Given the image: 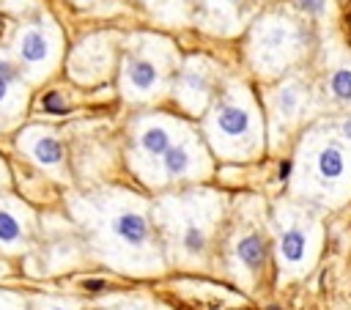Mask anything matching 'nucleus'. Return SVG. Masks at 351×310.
<instances>
[{"label":"nucleus","instance_id":"19","mask_svg":"<svg viewBox=\"0 0 351 310\" xmlns=\"http://www.w3.org/2000/svg\"><path fill=\"white\" fill-rule=\"evenodd\" d=\"M5 187H8V167H5V162H3V156H0V195H3Z\"/></svg>","mask_w":351,"mask_h":310},{"label":"nucleus","instance_id":"6","mask_svg":"<svg viewBox=\"0 0 351 310\" xmlns=\"http://www.w3.org/2000/svg\"><path fill=\"white\" fill-rule=\"evenodd\" d=\"M112 233L126 244V247H143L148 241V219L143 211H134V208H123L112 217L110 222Z\"/></svg>","mask_w":351,"mask_h":310},{"label":"nucleus","instance_id":"18","mask_svg":"<svg viewBox=\"0 0 351 310\" xmlns=\"http://www.w3.org/2000/svg\"><path fill=\"white\" fill-rule=\"evenodd\" d=\"M296 5L307 14V16H321L329 5V0H296Z\"/></svg>","mask_w":351,"mask_h":310},{"label":"nucleus","instance_id":"4","mask_svg":"<svg viewBox=\"0 0 351 310\" xmlns=\"http://www.w3.org/2000/svg\"><path fill=\"white\" fill-rule=\"evenodd\" d=\"M16 145H19V151H25L41 167H58L60 159H63L60 140L52 132H44V129H25L16 137Z\"/></svg>","mask_w":351,"mask_h":310},{"label":"nucleus","instance_id":"15","mask_svg":"<svg viewBox=\"0 0 351 310\" xmlns=\"http://www.w3.org/2000/svg\"><path fill=\"white\" fill-rule=\"evenodd\" d=\"M329 91L337 102H351V69H335L329 77Z\"/></svg>","mask_w":351,"mask_h":310},{"label":"nucleus","instance_id":"1","mask_svg":"<svg viewBox=\"0 0 351 310\" xmlns=\"http://www.w3.org/2000/svg\"><path fill=\"white\" fill-rule=\"evenodd\" d=\"M55 47H58L55 30L44 16L25 22L14 36V58L19 71L30 80H38L41 74H47L55 63Z\"/></svg>","mask_w":351,"mask_h":310},{"label":"nucleus","instance_id":"17","mask_svg":"<svg viewBox=\"0 0 351 310\" xmlns=\"http://www.w3.org/2000/svg\"><path fill=\"white\" fill-rule=\"evenodd\" d=\"M41 110L44 112H52V115H66L69 112V104H66V99L58 91H49V93L41 96Z\"/></svg>","mask_w":351,"mask_h":310},{"label":"nucleus","instance_id":"12","mask_svg":"<svg viewBox=\"0 0 351 310\" xmlns=\"http://www.w3.org/2000/svg\"><path fill=\"white\" fill-rule=\"evenodd\" d=\"M307 252V236L302 228H288L280 233V258L288 263H299Z\"/></svg>","mask_w":351,"mask_h":310},{"label":"nucleus","instance_id":"22","mask_svg":"<svg viewBox=\"0 0 351 310\" xmlns=\"http://www.w3.org/2000/svg\"><path fill=\"white\" fill-rule=\"evenodd\" d=\"M0 310H8V302H5V296L0 294Z\"/></svg>","mask_w":351,"mask_h":310},{"label":"nucleus","instance_id":"2","mask_svg":"<svg viewBox=\"0 0 351 310\" xmlns=\"http://www.w3.org/2000/svg\"><path fill=\"white\" fill-rule=\"evenodd\" d=\"M211 132L217 137V145H219V140L230 143V145H241V140H250V134L255 132L250 107L236 99H222L214 110Z\"/></svg>","mask_w":351,"mask_h":310},{"label":"nucleus","instance_id":"11","mask_svg":"<svg viewBox=\"0 0 351 310\" xmlns=\"http://www.w3.org/2000/svg\"><path fill=\"white\" fill-rule=\"evenodd\" d=\"M19 82H22V71H19L16 60H11L8 55L0 52V110H8Z\"/></svg>","mask_w":351,"mask_h":310},{"label":"nucleus","instance_id":"7","mask_svg":"<svg viewBox=\"0 0 351 310\" xmlns=\"http://www.w3.org/2000/svg\"><path fill=\"white\" fill-rule=\"evenodd\" d=\"M137 143H140V151L145 156L162 159L167 154V148L173 145V129H170V123H148L140 129Z\"/></svg>","mask_w":351,"mask_h":310},{"label":"nucleus","instance_id":"9","mask_svg":"<svg viewBox=\"0 0 351 310\" xmlns=\"http://www.w3.org/2000/svg\"><path fill=\"white\" fill-rule=\"evenodd\" d=\"M236 258L247 272H261L266 263V244L258 233H247L236 244Z\"/></svg>","mask_w":351,"mask_h":310},{"label":"nucleus","instance_id":"23","mask_svg":"<svg viewBox=\"0 0 351 310\" xmlns=\"http://www.w3.org/2000/svg\"><path fill=\"white\" fill-rule=\"evenodd\" d=\"M49 310H66V307H49Z\"/></svg>","mask_w":351,"mask_h":310},{"label":"nucleus","instance_id":"10","mask_svg":"<svg viewBox=\"0 0 351 310\" xmlns=\"http://www.w3.org/2000/svg\"><path fill=\"white\" fill-rule=\"evenodd\" d=\"M315 170L324 181H337L346 170V154L340 151V145H335V143L324 145L315 156Z\"/></svg>","mask_w":351,"mask_h":310},{"label":"nucleus","instance_id":"20","mask_svg":"<svg viewBox=\"0 0 351 310\" xmlns=\"http://www.w3.org/2000/svg\"><path fill=\"white\" fill-rule=\"evenodd\" d=\"M85 288H88V291H101L104 283H101V280H85Z\"/></svg>","mask_w":351,"mask_h":310},{"label":"nucleus","instance_id":"14","mask_svg":"<svg viewBox=\"0 0 351 310\" xmlns=\"http://www.w3.org/2000/svg\"><path fill=\"white\" fill-rule=\"evenodd\" d=\"M296 107H299V91L293 85L280 88L277 91V99H274V110H277L280 121H291L293 112H296Z\"/></svg>","mask_w":351,"mask_h":310},{"label":"nucleus","instance_id":"8","mask_svg":"<svg viewBox=\"0 0 351 310\" xmlns=\"http://www.w3.org/2000/svg\"><path fill=\"white\" fill-rule=\"evenodd\" d=\"M195 162H197V156L189 143H173L167 148V154L162 156V170L167 178H181V176L192 173Z\"/></svg>","mask_w":351,"mask_h":310},{"label":"nucleus","instance_id":"13","mask_svg":"<svg viewBox=\"0 0 351 310\" xmlns=\"http://www.w3.org/2000/svg\"><path fill=\"white\" fill-rule=\"evenodd\" d=\"M206 88H208L206 77L197 74L195 69H186L184 77H181V82H178V91H181V93L189 91V96H186V107H189V110H200V107L206 104Z\"/></svg>","mask_w":351,"mask_h":310},{"label":"nucleus","instance_id":"21","mask_svg":"<svg viewBox=\"0 0 351 310\" xmlns=\"http://www.w3.org/2000/svg\"><path fill=\"white\" fill-rule=\"evenodd\" d=\"M340 132H343L346 140H351V118H346V121L340 123Z\"/></svg>","mask_w":351,"mask_h":310},{"label":"nucleus","instance_id":"3","mask_svg":"<svg viewBox=\"0 0 351 310\" xmlns=\"http://www.w3.org/2000/svg\"><path fill=\"white\" fill-rule=\"evenodd\" d=\"M123 85L132 96H151L162 85V66L151 55H132L123 66Z\"/></svg>","mask_w":351,"mask_h":310},{"label":"nucleus","instance_id":"5","mask_svg":"<svg viewBox=\"0 0 351 310\" xmlns=\"http://www.w3.org/2000/svg\"><path fill=\"white\" fill-rule=\"evenodd\" d=\"M25 211L19 208V203L14 200H0V250H16L25 236H27V225H25Z\"/></svg>","mask_w":351,"mask_h":310},{"label":"nucleus","instance_id":"16","mask_svg":"<svg viewBox=\"0 0 351 310\" xmlns=\"http://www.w3.org/2000/svg\"><path fill=\"white\" fill-rule=\"evenodd\" d=\"M181 244H184V250H186L189 255H200V252L206 250V230H203L200 225H195V222H189V225L184 228V236H181Z\"/></svg>","mask_w":351,"mask_h":310}]
</instances>
